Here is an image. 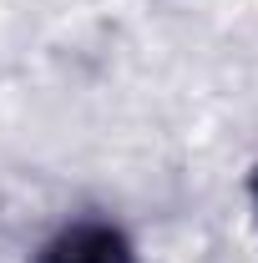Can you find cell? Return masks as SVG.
<instances>
[{
  "label": "cell",
  "instance_id": "cell-1",
  "mask_svg": "<svg viewBox=\"0 0 258 263\" xmlns=\"http://www.w3.org/2000/svg\"><path fill=\"white\" fill-rule=\"evenodd\" d=\"M31 263H142V258L112 218H71L35 248Z\"/></svg>",
  "mask_w": 258,
  "mask_h": 263
},
{
  "label": "cell",
  "instance_id": "cell-2",
  "mask_svg": "<svg viewBox=\"0 0 258 263\" xmlns=\"http://www.w3.org/2000/svg\"><path fill=\"white\" fill-rule=\"evenodd\" d=\"M248 202H253V213H258V162H253V172H248Z\"/></svg>",
  "mask_w": 258,
  "mask_h": 263
}]
</instances>
